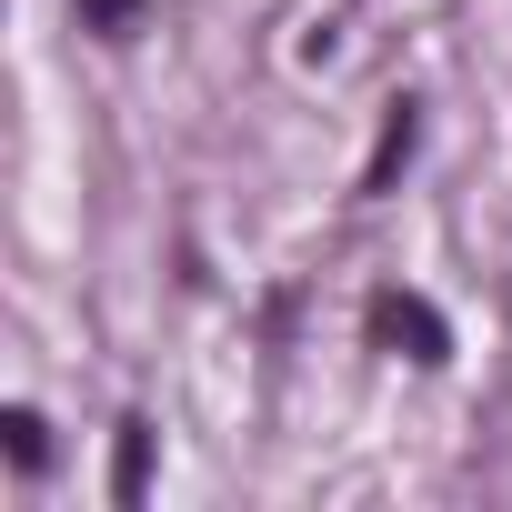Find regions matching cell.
Segmentation results:
<instances>
[{
	"instance_id": "cell-2",
	"label": "cell",
	"mask_w": 512,
	"mask_h": 512,
	"mask_svg": "<svg viewBox=\"0 0 512 512\" xmlns=\"http://www.w3.org/2000/svg\"><path fill=\"white\" fill-rule=\"evenodd\" d=\"M412 151H422V101H392V121H382V141H372V161H362V191H392Z\"/></svg>"
},
{
	"instance_id": "cell-3",
	"label": "cell",
	"mask_w": 512,
	"mask_h": 512,
	"mask_svg": "<svg viewBox=\"0 0 512 512\" xmlns=\"http://www.w3.org/2000/svg\"><path fill=\"white\" fill-rule=\"evenodd\" d=\"M141 492H151V422H121V442H111V502L141 512Z\"/></svg>"
},
{
	"instance_id": "cell-1",
	"label": "cell",
	"mask_w": 512,
	"mask_h": 512,
	"mask_svg": "<svg viewBox=\"0 0 512 512\" xmlns=\"http://www.w3.org/2000/svg\"><path fill=\"white\" fill-rule=\"evenodd\" d=\"M372 342H392L402 362H452V322L422 292H372Z\"/></svg>"
},
{
	"instance_id": "cell-4",
	"label": "cell",
	"mask_w": 512,
	"mask_h": 512,
	"mask_svg": "<svg viewBox=\"0 0 512 512\" xmlns=\"http://www.w3.org/2000/svg\"><path fill=\"white\" fill-rule=\"evenodd\" d=\"M0 442H11V472H31V482L51 472V422H41L31 402H11V412H0Z\"/></svg>"
},
{
	"instance_id": "cell-5",
	"label": "cell",
	"mask_w": 512,
	"mask_h": 512,
	"mask_svg": "<svg viewBox=\"0 0 512 512\" xmlns=\"http://www.w3.org/2000/svg\"><path fill=\"white\" fill-rule=\"evenodd\" d=\"M81 11V31H101V41H141L151 31V0H71Z\"/></svg>"
}]
</instances>
